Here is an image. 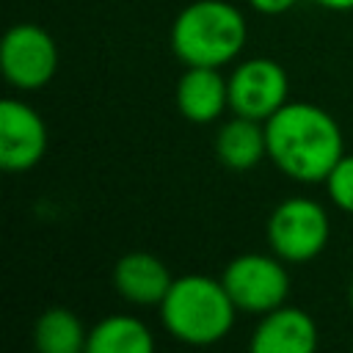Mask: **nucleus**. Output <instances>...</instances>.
I'll return each mask as SVG.
<instances>
[{
  "label": "nucleus",
  "instance_id": "5",
  "mask_svg": "<svg viewBox=\"0 0 353 353\" xmlns=\"http://www.w3.org/2000/svg\"><path fill=\"white\" fill-rule=\"evenodd\" d=\"M221 281L229 298L234 301L237 312L243 314L259 317L287 303V295H290L287 262L276 254H259V251L240 254L223 268Z\"/></svg>",
  "mask_w": 353,
  "mask_h": 353
},
{
  "label": "nucleus",
  "instance_id": "8",
  "mask_svg": "<svg viewBox=\"0 0 353 353\" xmlns=\"http://www.w3.org/2000/svg\"><path fill=\"white\" fill-rule=\"evenodd\" d=\"M47 152V124L28 102L6 97L0 102V165L22 174L41 163Z\"/></svg>",
  "mask_w": 353,
  "mask_h": 353
},
{
  "label": "nucleus",
  "instance_id": "9",
  "mask_svg": "<svg viewBox=\"0 0 353 353\" xmlns=\"http://www.w3.org/2000/svg\"><path fill=\"white\" fill-rule=\"evenodd\" d=\"M317 342L320 331L314 317L290 303L259 314V323L251 331L254 353H312Z\"/></svg>",
  "mask_w": 353,
  "mask_h": 353
},
{
  "label": "nucleus",
  "instance_id": "1",
  "mask_svg": "<svg viewBox=\"0 0 353 353\" xmlns=\"http://www.w3.org/2000/svg\"><path fill=\"white\" fill-rule=\"evenodd\" d=\"M268 160L290 179L303 185L325 182L345 154L339 121L314 102H284L268 121Z\"/></svg>",
  "mask_w": 353,
  "mask_h": 353
},
{
  "label": "nucleus",
  "instance_id": "10",
  "mask_svg": "<svg viewBox=\"0 0 353 353\" xmlns=\"http://www.w3.org/2000/svg\"><path fill=\"white\" fill-rule=\"evenodd\" d=\"M174 276L165 262L149 251H130L113 265L116 292L135 306H160Z\"/></svg>",
  "mask_w": 353,
  "mask_h": 353
},
{
  "label": "nucleus",
  "instance_id": "17",
  "mask_svg": "<svg viewBox=\"0 0 353 353\" xmlns=\"http://www.w3.org/2000/svg\"><path fill=\"white\" fill-rule=\"evenodd\" d=\"M314 6L325 8V11H353V0H312Z\"/></svg>",
  "mask_w": 353,
  "mask_h": 353
},
{
  "label": "nucleus",
  "instance_id": "12",
  "mask_svg": "<svg viewBox=\"0 0 353 353\" xmlns=\"http://www.w3.org/2000/svg\"><path fill=\"white\" fill-rule=\"evenodd\" d=\"M215 154L232 171H251L268 157L265 121L232 113L215 132Z\"/></svg>",
  "mask_w": 353,
  "mask_h": 353
},
{
  "label": "nucleus",
  "instance_id": "18",
  "mask_svg": "<svg viewBox=\"0 0 353 353\" xmlns=\"http://www.w3.org/2000/svg\"><path fill=\"white\" fill-rule=\"evenodd\" d=\"M347 303H350V309H353V279H350V284H347Z\"/></svg>",
  "mask_w": 353,
  "mask_h": 353
},
{
  "label": "nucleus",
  "instance_id": "6",
  "mask_svg": "<svg viewBox=\"0 0 353 353\" xmlns=\"http://www.w3.org/2000/svg\"><path fill=\"white\" fill-rule=\"evenodd\" d=\"M3 77L19 91L44 88L58 72V44L36 22H17L0 44Z\"/></svg>",
  "mask_w": 353,
  "mask_h": 353
},
{
  "label": "nucleus",
  "instance_id": "16",
  "mask_svg": "<svg viewBox=\"0 0 353 353\" xmlns=\"http://www.w3.org/2000/svg\"><path fill=\"white\" fill-rule=\"evenodd\" d=\"M256 14H265V17H279V14H287L298 6V0H245Z\"/></svg>",
  "mask_w": 353,
  "mask_h": 353
},
{
  "label": "nucleus",
  "instance_id": "3",
  "mask_svg": "<svg viewBox=\"0 0 353 353\" xmlns=\"http://www.w3.org/2000/svg\"><path fill=\"white\" fill-rule=\"evenodd\" d=\"M248 39L243 11L229 0H193L171 25V50L185 66H229Z\"/></svg>",
  "mask_w": 353,
  "mask_h": 353
},
{
  "label": "nucleus",
  "instance_id": "4",
  "mask_svg": "<svg viewBox=\"0 0 353 353\" xmlns=\"http://www.w3.org/2000/svg\"><path fill=\"white\" fill-rule=\"evenodd\" d=\"M331 240V218L325 207L306 196H292L276 204L268 218V243L287 265L312 262Z\"/></svg>",
  "mask_w": 353,
  "mask_h": 353
},
{
  "label": "nucleus",
  "instance_id": "14",
  "mask_svg": "<svg viewBox=\"0 0 353 353\" xmlns=\"http://www.w3.org/2000/svg\"><path fill=\"white\" fill-rule=\"evenodd\" d=\"M85 342L88 331L83 320L66 306H50L33 323V345L39 353H80Z\"/></svg>",
  "mask_w": 353,
  "mask_h": 353
},
{
  "label": "nucleus",
  "instance_id": "2",
  "mask_svg": "<svg viewBox=\"0 0 353 353\" xmlns=\"http://www.w3.org/2000/svg\"><path fill=\"white\" fill-rule=\"evenodd\" d=\"M237 306L221 279L204 273L176 276L160 301L163 328L182 345L207 347L229 336Z\"/></svg>",
  "mask_w": 353,
  "mask_h": 353
},
{
  "label": "nucleus",
  "instance_id": "7",
  "mask_svg": "<svg viewBox=\"0 0 353 353\" xmlns=\"http://www.w3.org/2000/svg\"><path fill=\"white\" fill-rule=\"evenodd\" d=\"M229 80V110L256 121H268L284 102H290V77L273 58L240 61Z\"/></svg>",
  "mask_w": 353,
  "mask_h": 353
},
{
  "label": "nucleus",
  "instance_id": "15",
  "mask_svg": "<svg viewBox=\"0 0 353 353\" xmlns=\"http://www.w3.org/2000/svg\"><path fill=\"white\" fill-rule=\"evenodd\" d=\"M323 185H325V193H328L331 204L336 210L353 215V154H342Z\"/></svg>",
  "mask_w": 353,
  "mask_h": 353
},
{
  "label": "nucleus",
  "instance_id": "13",
  "mask_svg": "<svg viewBox=\"0 0 353 353\" xmlns=\"http://www.w3.org/2000/svg\"><path fill=\"white\" fill-rule=\"evenodd\" d=\"M154 336L141 317L132 314H108L88 328V353H149Z\"/></svg>",
  "mask_w": 353,
  "mask_h": 353
},
{
  "label": "nucleus",
  "instance_id": "11",
  "mask_svg": "<svg viewBox=\"0 0 353 353\" xmlns=\"http://www.w3.org/2000/svg\"><path fill=\"white\" fill-rule=\"evenodd\" d=\"M176 110L193 124L218 121L229 110V80L215 66H188L176 83Z\"/></svg>",
  "mask_w": 353,
  "mask_h": 353
}]
</instances>
